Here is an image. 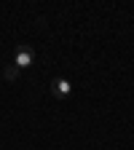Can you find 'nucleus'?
<instances>
[{
  "mask_svg": "<svg viewBox=\"0 0 134 150\" xmlns=\"http://www.w3.org/2000/svg\"><path fill=\"white\" fill-rule=\"evenodd\" d=\"M51 94L56 99H67L70 94H72V83L67 81V78H56L54 83H51Z\"/></svg>",
  "mask_w": 134,
  "mask_h": 150,
  "instance_id": "2",
  "label": "nucleus"
},
{
  "mask_svg": "<svg viewBox=\"0 0 134 150\" xmlns=\"http://www.w3.org/2000/svg\"><path fill=\"white\" fill-rule=\"evenodd\" d=\"M6 78H8V81H13V78H16V67H13V64H11V67H6Z\"/></svg>",
  "mask_w": 134,
  "mask_h": 150,
  "instance_id": "3",
  "label": "nucleus"
},
{
  "mask_svg": "<svg viewBox=\"0 0 134 150\" xmlns=\"http://www.w3.org/2000/svg\"><path fill=\"white\" fill-rule=\"evenodd\" d=\"M32 62H35V51L27 43H19L13 48V67L16 70H27V67H32Z\"/></svg>",
  "mask_w": 134,
  "mask_h": 150,
  "instance_id": "1",
  "label": "nucleus"
}]
</instances>
